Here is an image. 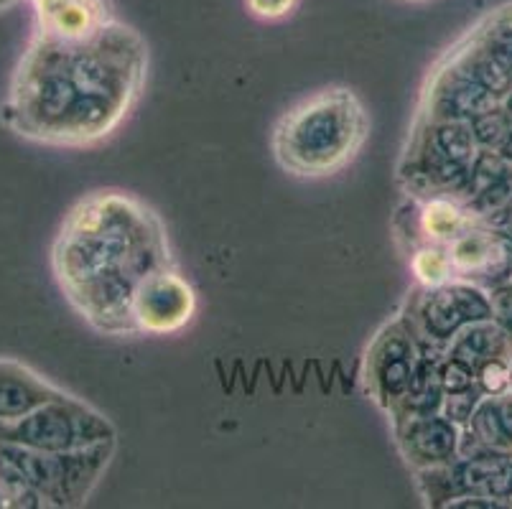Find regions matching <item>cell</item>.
<instances>
[{"instance_id": "1", "label": "cell", "mask_w": 512, "mask_h": 509, "mask_svg": "<svg viewBox=\"0 0 512 509\" xmlns=\"http://www.w3.org/2000/svg\"><path fill=\"white\" fill-rule=\"evenodd\" d=\"M146 67L141 36L115 21L87 41L39 31L11 79L3 123L46 146H92L123 123Z\"/></svg>"}, {"instance_id": "2", "label": "cell", "mask_w": 512, "mask_h": 509, "mask_svg": "<svg viewBox=\"0 0 512 509\" xmlns=\"http://www.w3.org/2000/svg\"><path fill=\"white\" fill-rule=\"evenodd\" d=\"M174 265L164 224L123 191H95L74 204L51 247L67 301L102 334H136L130 301L143 280Z\"/></svg>"}, {"instance_id": "3", "label": "cell", "mask_w": 512, "mask_h": 509, "mask_svg": "<svg viewBox=\"0 0 512 509\" xmlns=\"http://www.w3.org/2000/svg\"><path fill=\"white\" fill-rule=\"evenodd\" d=\"M370 135L360 97L347 87H329L304 97L273 128V156L283 171L319 179L355 161Z\"/></svg>"}, {"instance_id": "4", "label": "cell", "mask_w": 512, "mask_h": 509, "mask_svg": "<svg viewBox=\"0 0 512 509\" xmlns=\"http://www.w3.org/2000/svg\"><path fill=\"white\" fill-rule=\"evenodd\" d=\"M479 146L472 125L456 120L416 118L398 163V184L406 196H459L467 189Z\"/></svg>"}, {"instance_id": "5", "label": "cell", "mask_w": 512, "mask_h": 509, "mask_svg": "<svg viewBox=\"0 0 512 509\" xmlns=\"http://www.w3.org/2000/svg\"><path fill=\"white\" fill-rule=\"evenodd\" d=\"M113 454L115 443H100L72 454H49L0 441V461L44 502V507L85 504L100 484Z\"/></svg>"}, {"instance_id": "6", "label": "cell", "mask_w": 512, "mask_h": 509, "mask_svg": "<svg viewBox=\"0 0 512 509\" xmlns=\"http://www.w3.org/2000/svg\"><path fill=\"white\" fill-rule=\"evenodd\" d=\"M115 438L118 431L113 420L67 392L39 405L34 413L16 420L3 431V441L34 451H49V454L85 451L100 443H115Z\"/></svg>"}, {"instance_id": "7", "label": "cell", "mask_w": 512, "mask_h": 509, "mask_svg": "<svg viewBox=\"0 0 512 509\" xmlns=\"http://www.w3.org/2000/svg\"><path fill=\"white\" fill-rule=\"evenodd\" d=\"M400 316L408 321L418 342L444 349L469 324L495 319L490 291L462 278H451L441 286H413Z\"/></svg>"}, {"instance_id": "8", "label": "cell", "mask_w": 512, "mask_h": 509, "mask_svg": "<svg viewBox=\"0 0 512 509\" xmlns=\"http://www.w3.org/2000/svg\"><path fill=\"white\" fill-rule=\"evenodd\" d=\"M426 507L446 509L462 497H487L512 504V451L482 448L456 456L451 464L413 471Z\"/></svg>"}, {"instance_id": "9", "label": "cell", "mask_w": 512, "mask_h": 509, "mask_svg": "<svg viewBox=\"0 0 512 509\" xmlns=\"http://www.w3.org/2000/svg\"><path fill=\"white\" fill-rule=\"evenodd\" d=\"M421 362V342L403 316L383 326L372 336L362 359V385L377 408L385 413L406 398Z\"/></svg>"}, {"instance_id": "10", "label": "cell", "mask_w": 512, "mask_h": 509, "mask_svg": "<svg viewBox=\"0 0 512 509\" xmlns=\"http://www.w3.org/2000/svg\"><path fill=\"white\" fill-rule=\"evenodd\" d=\"M197 314V293L176 265L148 275L133 293L130 319L136 334L166 336L192 324Z\"/></svg>"}, {"instance_id": "11", "label": "cell", "mask_w": 512, "mask_h": 509, "mask_svg": "<svg viewBox=\"0 0 512 509\" xmlns=\"http://www.w3.org/2000/svg\"><path fill=\"white\" fill-rule=\"evenodd\" d=\"M456 62L467 67L487 90L500 100L512 95V6L500 8L484 18L456 46H451Z\"/></svg>"}, {"instance_id": "12", "label": "cell", "mask_w": 512, "mask_h": 509, "mask_svg": "<svg viewBox=\"0 0 512 509\" xmlns=\"http://www.w3.org/2000/svg\"><path fill=\"white\" fill-rule=\"evenodd\" d=\"M500 102V97L487 90L467 67H462L454 56L446 54L428 74L416 118L472 123L477 115Z\"/></svg>"}, {"instance_id": "13", "label": "cell", "mask_w": 512, "mask_h": 509, "mask_svg": "<svg viewBox=\"0 0 512 509\" xmlns=\"http://www.w3.org/2000/svg\"><path fill=\"white\" fill-rule=\"evenodd\" d=\"M454 278L469 280L477 286H502L512 278V235L490 230L487 224L474 222L467 232L446 245Z\"/></svg>"}, {"instance_id": "14", "label": "cell", "mask_w": 512, "mask_h": 509, "mask_svg": "<svg viewBox=\"0 0 512 509\" xmlns=\"http://www.w3.org/2000/svg\"><path fill=\"white\" fill-rule=\"evenodd\" d=\"M474 222H477V217L456 196L441 194L426 196V199L406 196V202L395 217V232H398L400 245L411 250L423 242L449 245L462 232H467Z\"/></svg>"}, {"instance_id": "15", "label": "cell", "mask_w": 512, "mask_h": 509, "mask_svg": "<svg viewBox=\"0 0 512 509\" xmlns=\"http://www.w3.org/2000/svg\"><path fill=\"white\" fill-rule=\"evenodd\" d=\"M393 423L395 446L411 471L436 469L451 464L459 456L462 428L451 423L444 413L398 418Z\"/></svg>"}, {"instance_id": "16", "label": "cell", "mask_w": 512, "mask_h": 509, "mask_svg": "<svg viewBox=\"0 0 512 509\" xmlns=\"http://www.w3.org/2000/svg\"><path fill=\"white\" fill-rule=\"evenodd\" d=\"M64 390L16 359H0V423L11 426Z\"/></svg>"}, {"instance_id": "17", "label": "cell", "mask_w": 512, "mask_h": 509, "mask_svg": "<svg viewBox=\"0 0 512 509\" xmlns=\"http://www.w3.org/2000/svg\"><path fill=\"white\" fill-rule=\"evenodd\" d=\"M459 199L477 219L505 207L512 199V161L502 158L497 151L479 148L467 189Z\"/></svg>"}, {"instance_id": "18", "label": "cell", "mask_w": 512, "mask_h": 509, "mask_svg": "<svg viewBox=\"0 0 512 509\" xmlns=\"http://www.w3.org/2000/svg\"><path fill=\"white\" fill-rule=\"evenodd\" d=\"M482 448L512 451V390L479 400L467 426H462L459 456Z\"/></svg>"}, {"instance_id": "19", "label": "cell", "mask_w": 512, "mask_h": 509, "mask_svg": "<svg viewBox=\"0 0 512 509\" xmlns=\"http://www.w3.org/2000/svg\"><path fill=\"white\" fill-rule=\"evenodd\" d=\"M110 23L107 0H62L57 11L39 21V31L62 41H87Z\"/></svg>"}, {"instance_id": "20", "label": "cell", "mask_w": 512, "mask_h": 509, "mask_svg": "<svg viewBox=\"0 0 512 509\" xmlns=\"http://www.w3.org/2000/svg\"><path fill=\"white\" fill-rule=\"evenodd\" d=\"M446 354L472 364L474 370H477L479 364H484L487 359L510 357L512 342L495 319H487L477 321V324H469L467 329L459 331L454 336V342L446 347Z\"/></svg>"}, {"instance_id": "21", "label": "cell", "mask_w": 512, "mask_h": 509, "mask_svg": "<svg viewBox=\"0 0 512 509\" xmlns=\"http://www.w3.org/2000/svg\"><path fill=\"white\" fill-rule=\"evenodd\" d=\"M408 265H411V273L416 278V286H441V283L454 278L446 245L423 242V245L411 247L408 250Z\"/></svg>"}, {"instance_id": "22", "label": "cell", "mask_w": 512, "mask_h": 509, "mask_svg": "<svg viewBox=\"0 0 512 509\" xmlns=\"http://www.w3.org/2000/svg\"><path fill=\"white\" fill-rule=\"evenodd\" d=\"M469 125H472L474 140H477L479 148H484V151H500L502 143L510 135L512 115L505 107V102H500V105L490 107L487 112L477 115Z\"/></svg>"}, {"instance_id": "23", "label": "cell", "mask_w": 512, "mask_h": 509, "mask_svg": "<svg viewBox=\"0 0 512 509\" xmlns=\"http://www.w3.org/2000/svg\"><path fill=\"white\" fill-rule=\"evenodd\" d=\"M477 387L484 398H495L502 392H510V357L487 359L477 367Z\"/></svg>"}, {"instance_id": "24", "label": "cell", "mask_w": 512, "mask_h": 509, "mask_svg": "<svg viewBox=\"0 0 512 509\" xmlns=\"http://www.w3.org/2000/svg\"><path fill=\"white\" fill-rule=\"evenodd\" d=\"M439 380L446 395H449V392H462L467 390V387L477 385V370H474L472 364L462 362V359L444 354L439 362Z\"/></svg>"}, {"instance_id": "25", "label": "cell", "mask_w": 512, "mask_h": 509, "mask_svg": "<svg viewBox=\"0 0 512 509\" xmlns=\"http://www.w3.org/2000/svg\"><path fill=\"white\" fill-rule=\"evenodd\" d=\"M482 398L484 395L477 385L467 387V390H462V392H449V395H444L441 413H444L451 423H456V426L462 428V426H467L469 418H472V413L477 410L479 400Z\"/></svg>"}, {"instance_id": "26", "label": "cell", "mask_w": 512, "mask_h": 509, "mask_svg": "<svg viewBox=\"0 0 512 509\" xmlns=\"http://www.w3.org/2000/svg\"><path fill=\"white\" fill-rule=\"evenodd\" d=\"M492 298V311H495V321L502 326L507 336H510L512 342V278L502 286L492 288L490 291Z\"/></svg>"}, {"instance_id": "27", "label": "cell", "mask_w": 512, "mask_h": 509, "mask_svg": "<svg viewBox=\"0 0 512 509\" xmlns=\"http://www.w3.org/2000/svg\"><path fill=\"white\" fill-rule=\"evenodd\" d=\"M293 6H296V0H248L250 11L265 21H278V18L288 16Z\"/></svg>"}, {"instance_id": "28", "label": "cell", "mask_w": 512, "mask_h": 509, "mask_svg": "<svg viewBox=\"0 0 512 509\" xmlns=\"http://www.w3.org/2000/svg\"><path fill=\"white\" fill-rule=\"evenodd\" d=\"M512 507L510 502H500V499L487 497H462L446 504V509H507Z\"/></svg>"}, {"instance_id": "29", "label": "cell", "mask_w": 512, "mask_h": 509, "mask_svg": "<svg viewBox=\"0 0 512 509\" xmlns=\"http://www.w3.org/2000/svg\"><path fill=\"white\" fill-rule=\"evenodd\" d=\"M31 3H34L39 21H44L46 16H51V13L57 11V6L62 3V0H31Z\"/></svg>"}, {"instance_id": "30", "label": "cell", "mask_w": 512, "mask_h": 509, "mask_svg": "<svg viewBox=\"0 0 512 509\" xmlns=\"http://www.w3.org/2000/svg\"><path fill=\"white\" fill-rule=\"evenodd\" d=\"M13 3H18V0H0V11H3V8H11Z\"/></svg>"}, {"instance_id": "31", "label": "cell", "mask_w": 512, "mask_h": 509, "mask_svg": "<svg viewBox=\"0 0 512 509\" xmlns=\"http://www.w3.org/2000/svg\"><path fill=\"white\" fill-rule=\"evenodd\" d=\"M510 390H512V354H510Z\"/></svg>"}, {"instance_id": "32", "label": "cell", "mask_w": 512, "mask_h": 509, "mask_svg": "<svg viewBox=\"0 0 512 509\" xmlns=\"http://www.w3.org/2000/svg\"><path fill=\"white\" fill-rule=\"evenodd\" d=\"M3 431H6V426H3V423H0V441H3Z\"/></svg>"}]
</instances>
